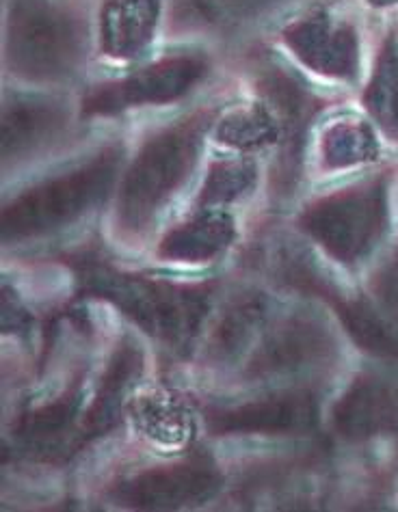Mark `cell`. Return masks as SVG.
Wrapping results in <instances>:
<instances>
[{"label":"cell","mask_w":398,"mask_h":512,"mask_svg":"<svg viewBox=\"0 0 398 512\" xmlns=\"http://www.w3.org/2000/svg\"><path fill=\"white\" fill-rule=\"evenodd\" d=\"M212 115L199 111L165 128L143 145L124 175L119 191V219L128 229H143L165 201L187 182Z\"/></svg>","instance_id":"6da1fadb"},{"label":"cell","mask_w":398,"mask_h":512,"mask_svg":"<svg viewBox=\"0 0 398 512\" xmlns=\"http://www.w3.org/2000/svg\"><path fill=\"white\" fill-rule=\"evenodd\" d=\"M119 165H122V150L113 145L106 147L91 163L24 191L5 208V240L48 234L83 217L111 193Z\"/></svg>","instance_id":"7a4b0ae2"},{"label":"cell","mask_w":398,"mask_h":512,"mask_svg":"<svg viewBox=\"0 0 398 512\" xmlns=\"http://www.w3.org/2000/svg\"><path fill=\"white\" fill-rule=\"evenodd\" d=\"M83 24L55 0H11L7 59L20 76L61 80L83 59Z\"/></svg>","instance_id":"3957f363"},{"label":"cell","mask_w":398,"mask_h":512,"mask_svg":"<svg viewBox=\"0 0 398 512\" xmlns=\"http://www.w3.org/2000/svg\"><path fill=\"white\" fill-rule=\"evenodd\" d=\"M87 286L94 294L113 301L145 333L174 348H187L208 314L206 294L193 288L113 271H91Z\"/></svg>","instance_id":"277c9868"},{"label":"cell","mask_w":398,"mask_h":512,"mask_svg":"<svg viewBox=\"0 0 398 512\" xmlns=\"http://www.w3.org/2000/svg\"><path fill=\"white\" fill-rule=\"evenodd\" d=\"M388 178L314 201L299 225L342 264H360L388 232Z\"/></svg>","instance_id":"5b68a950"},{"label":"cell","mask_w":398,"mask_h":512,"mask_svg":"<svg viewBox=\"0 0 398 512\" xmlns=\"http://www.w3.org/2000/svg\"><path fill=\"white\" fill-rule=\"evenodd\" d=\"M208 74L206 59L197 55L169 57L124 80L96 87L83 102L85 115H115L130 106L167 104L202 83Z\"/></svg>","instance_id":"8992f818"},{"label":"cell","mask_w":398,"mask_h":512,"mask_svg":"<svg viewBox=\"0 0 398 512\" xmlns=\"http://www.w3.org/2000/svg\"><path fill=\"white\" fill-rule=\"evenodd\" d=\"M336 342L323 320L310 314H293L262 335V344L249 359V379L312 370L334 355Z\"/></svg>","instance_id":"52a82bcc"},{"label":"cell","mask_w":398,"mask_h":512,"mask_svg":"<svg viewBox=\"0 0 398 512\" xmlns=\"http://www.w3.org/2000/svg\"><path fill=\"white\" fill-rule=\"evenodd\" d=\"M286 46L310 70L331 78L355 80L360 72V39L355 26L316 7L284 31Z\"/></svg>","instance_id":"ba28073f"},{"label":"cell","mask_w":398,"mask_h":512,"mask_svg":"<svg viewBox=\"0 0 398 512\" xmlns=\"http://www.w3.org/2000/svg\"><path fill=\"white\" fill-rule=\"evenodd\" d=\"M221 487V474L206 458L150 469L117 487V500L135 508H180L210 500Z\"/></svg>","instance_id":"9c48e42d"},{"label":"cell","mask_w":398,"mask_h":512,"mask_svg":"<svg viewBox=\"0 0 398 512\" xmlns=\"http://www.w3.org/2000/svg\"><path fill=\"white\" fill-rule=\"evenodd\" d=\"M316 417L312 392H286L215 411L208 424L219 435H295L314 428Z\"/></svg>","instance_id":"30bf717a"},{"label":"cell","mask_w":398,"mask_h":512,"mask_svg":"<svg viewBox=\"0 0 398 512\" xmlns=\"http://www.w3.org/2000/svg\"><path fill=\"white\" fill-rule=\"evenodd\" d=\"M336 433L351 441L398 433V383L362 376L334 407Z\"/></svg>","instance_id":"8fae6325"},{"label":"cell","mask_w":398,"mask_h":512,"mask_svg":"<svg viewBox=\"0 0 398 512\" xmlns=\"http://www.w3.org/2000/svg\"><path fill=\"white\" fill-rule=\"evenodd\" d=\"M68 111L57 100L13 98L3 115V156L13 160L37 150L63 130Z\"/></svg>","instance_id":"7c38bea8"},{"label":"cell","mask_w":398,"mask_h":512,"mask_svg":"<svg viewBox=\"0 0 398 512\" xmlns=\"http://www.w3.org/2000/svg\"><path fill=\"white\" fill-rule=\"evenodd\" d=\"M161 16V0H104L102 48L115 59H135L148 48Z\"/></svg>","instance_id":"4fadbf2b"},{"label":"cell","mask_w":398,"mask_h":512,"mask_svg":"<svg viewBox=\"0 0 398 512\" xmlns=\"http://www.w3.org/2000/svg\"><path fill=\"white\" fill-rule=\"evenodd\" d=\"M234 236L236 227L230 214L206 208L171 229L161 245V255L178 262H208L228 249Z\"/></svg>","instance_id":"5bb4252c"},{"label":"cell","mask_w":398,"mask_h":512,"mask_svg":"<svg viewBox=\"0 0 398 512\" xmlns=\"http://www.w3.org/2000/svg\"><path fill=\"white\" fill-rule=\"evenodd\" d=\"M269 305L262 296H241L225 312L210 335V357L225 363L241 357L267 320Z\"/></svg>","instance_id":"9a60e30c"},{"label":"cell","mask_w":398,"mask_h":512,"mask_svg":"<svg viewBox=\"0 0 398 512\" xmlns=\"http://www.w3.org/2000/svg\"><path fill=\"white\" fill-rule=\"evenodd\" d=\"M143 366V359L135 346H124L119 348L109 372H106L104 381L100 385V392L96 394L94 404L87 413L85 420V435H102L104 430H109L119 415V407H122V398L128 392V387L135 381Z\"/></svg>","instance_id":"2e32d148"},{"label":"cell","mask_w":398,"mask_h":512,"mask_svg":"<svg viewBox=\"0 0 398 512\" xmlns=\"http://www.w3.org/2000/svg\"><path fill=\"white\" fill-rule=\"evenodd\" d=\"M364 104L379 128L398 141V39L386 37L375 63V72L364 91Z\"/></svg>","instance_id":"e0dca14e"},{"label":"cell","mask_w":398,"mask_h":512,"mask_svg":"<svg viewBox=\"0 0 398 512\" xmlns=\"http://www.w3.org/2000/svg\"><path fill=\"white\" fill-rule=\"evenodd\" d=\"M353 340L368 353L398 361V327L364 301H334Z\"/></svg>","instance_id":"ac0fdd59"},{"label":"cell","mask_w":398,"mask_h":512,"mask_svg":"<svg viewBox=\"0 0 398 512\" xmlns=\"http://www.w3.org/2000/svg\"><path fill=\"white\" fill-rule=\"evenodd\" d=\"M78 404H81V400L70 396L26 415L20 424L18 439L35 454L46 452L55 456V452H59V446H63L68 441V435L72 433Z\"/></svg>","instance_id":"d6986e66"},{"label":"cell","mask_w":398,"mask_h":512,"mask_svg":"<svg viewBox=\"0 0 398 512\" xmlns=\"http://www.w3.org/2000/svg\"><path fill=\"white\" fill-rule=\"evenodd\" d=\"M217 139L236 150L251 152L282 143V126L267 104H254L251 109L225 117L217 128Z\"/></svg>","instance_id":"ffe728a7"},{"label":"cell","mask_w":398,"mask_h":512,"mask_svg":"<svg viewBox=\"0 0 398 512\" xmlns=\"http://www.w3.org/2000/svg\"><path fill=\"white\" fill-rule=\"evenodd\" d=\"M379 156L373 130L364 121H340L325 132L323 163L327 169H344L370 163Z\"/></svg>","instance_id":"44dd1931"},{"label":"cell","mask_w":398,"mask_h":512,"mask_svg":"<svg viewBox=\"0 0 398 512\" xmlns=\"http://www.w3.org/2000/svg\"><path fill=\"white\" fill-rule=\"evenodd\" d=\"M256 184V167L249 160H223L208 171L206 184L199 195V206L215 208L245 197Z\"/></svg>","instance_id":"7402d4cb"},{"label":"cell","mask_w":398,"mask_h":512,"mask_svg":"<svg viewBox=\"0 0 398 512\" xmlns=\"http://www.w3.org/2000/svg\"><path fill=\"white\" fill-rule=\"evenodd\" d=\"M132 415L139 422V428L161 441L176 443L189 430L187 413L174 398H141L132 404Z\"/></svg>","instance_id":"603a6c76"},{"label":"cell","mask_w":398,"mask_h":512,"mask_svg":"<svg viewBox=\"0 0 398 512\" xmlns=\"http://www.w3.org/2000/svg\"><path fill=\"white\" fill-rule=\"evenodd\" d=\"M187 3L212 22H228V20H243L262 11L271 0H187Z\"/></svg>","instance_id":"cb8c5ba5"},{"label":"cell","mask_w":398,"mask_h":512,"mask_svg":"<svg viewBox=\"0 0 398 512\" xmlns=\"http://www.w3.org/2000/svg\"><path fill=\"white\" fill-rule=\"evenodd\" d=\"M379 312L398 327V255L373 281Z\"/></svg>","instance_id":"d4e9b609"},{"label":"cell","mask_w":398,"mask_h":512,"mask_svg":"<svg viewBox=\"0 0 398 512\" xmlns=\"http://www.w3.org/2000/svg\"><path fill=\"white\" fill-rule=\"evenodd\" d=\"M366 3L377 7V9H388V7H396L398 0H366Z\"/></svg>","instance_id":"484cf974"}]
</instances>
